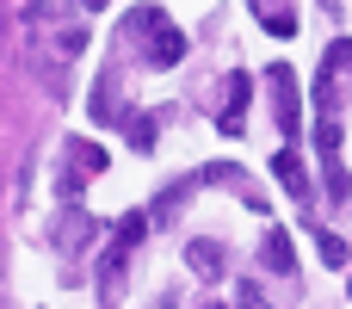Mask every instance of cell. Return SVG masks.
I'll list each match as a JSON object with an SVG mask.
<instances>
[{
    "label": "cell",
    "instance_id": "6da1fadb",
    "mask_svg": "<svg viewBox=\"0 0 352 309\" xmlns=\"http://www.w3.org/2000/svg\"><path fill=\"white\" fill-rule=\"evenodd\" d=\"M130 25H136L142 37H155V62H179L186 43H179V31H167V12H155V6H148V12H130Z\"/></svg>",
    "mask_w": 352,
    "mask_h": 309
},
{
    "label": "cell",
    "instance_id": "7a4b0ae2",
    "mask_svg": "<svg viewBox=\"0 0 352 309\" xmlns=\"http://www.w3.org/2000/svg\"><path fill=\"white\" fill-rule=\"evenodd\" d=\"M254 6H260V19H266V31H278V37H291V31H297V19H291V12H285L278 0H254Z\"/></svg>",
    "mask_w": 352,
    "mask_h": 309
},
{
    "label": "cell",
    "instance_id": "3957f363",
    "mask_svg": "<svg viewBox=\"0 0 352 309\" xmlns=\"http://www.w3.org/2000/svg\"><path fill=\"white\" fill-rule=\"evenodd\" d=\"M278 180H285V186H291L297 198L309 192V180H303V167H297V155H278Z\"/></svg>",
    "mask_w": 352,
    "mask_h": 309
},
{
    "label": "cell",
    "instance_id": "277c9868",
    "mask_svg": "<svg viewBox=\"0 0 352 309\" xmlns=\"http://www.w3.org/2000/svg\"><path fill=\"white\" fill-rule=\"evenodd\" d=\"M266 266H278V273L291 266V242L285 235H266Z\"/></svg>",
    "mask_w": 352,
    "mask_h": 309
}]
</instances>
